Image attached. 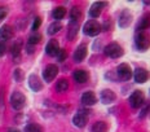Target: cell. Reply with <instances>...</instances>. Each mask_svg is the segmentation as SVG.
<instances>
[{"label": "cell", "mask_w": 150, "mask_h": 132, "mask_svg": "<svg viewBox=\"0 0 150 132\" xmlns=\"http://www.w3.org/2000/svg\"><path fill=\"white\" fill-rule=\"evenodd\" d=\"M101 30H102L101 25H100L97 21H95V20L88 21L86 25H84V27H83L84 34H86V35H88V36H96V35H98V34L101 33Z\"/></svg>", "instance_id": "obj_1"}, {"label": "cell", "mask_w": 150, "mask_h": 132, "mask_svg": "<svg viewBox=\"0 0 150 132\" xmlns=\"http://www.w3.org/2000/svg\"><path fill=\"white\" fill-rule=\"evenodd\" d=\"M136 47L141 51H145L150 47V38L145 31H137L136 34Z\"/></svg>", "instance_id": "obj_2"}, {"label": "cell", "mask_w": 150, "mask_h": 132, "mask_svg": "<svg viewBox=\"0 0 150 132\" xmlns=\"http://www.w3.org/2000/svg\"><path fill=\"white\" fill-rule=\"evenodd\" d=\"M105 55L111 58H118L123 55V48L117 43H111L108 47H105Z\"/></svg>", "instance_id": "obj_3"}, {"label": "cell", "mask_w": 150, "mask_h": 132, "mask_svg": "<svg viewBox=\"0 0 150 132\" xmlns=\"http://www.w3.org/2000/svg\"><path fill=\"white\" fill-rule=\"evenodd\" d=\"M26 104V97H25L21 92H14L11 96V105L12 108L16 110H21Z\"/></svg>", "instance_id": "obj_4"}, {"label": "cell", "mask_w": 150, "mask_h": 132, "mask_svg": "<svg viewBox=\"0 0 150 132\" xmlns=\"http://www.w3.org/2000/svg\"><path fill=\"white\" fill-rule=\"evenodd\" d=\"M144 100H145V97H144L142 91H135L129 97V104L132 108L137 109L144 104Z\"/></svg>", "instance_id": "obj_5"}, {"label": "cell", "mask_w": 150, "mask_h": 132, "mask_svg": "<svg viewBox=\"0 0 150 132\" xmlns=\"http://www.w3.org/2000/svg\"><path fill=\"white\" fill-rule=\"evenodd\" d=\"M117 74H118V77H119L122 80H129L131 77H132L131 66L127 65V64L119 65V67H118V70H117Z\"/></svg>", "instance_id": "obj_6"}, {"label": "cell", "mask_w": 150, "mask_h": 132, "mask_svg": "<svg viewBox=\"0 0 150 132\" xmlns=\"http://www.w3.org/2000/svg\"><path fill=\"white\" fill-rule=\"evenodd\" d=\"M58 74V67L56 65H48L43 71V78L45 82H52L56 78V75Z\"/></svg>", "instance_id": "obj_7"}, {"label": "cell", "mask_w": 150, "mask_h": 132, "mask_svg": "<svg viewBox=\"0 0 150 132\" xmlns=\"http://www.w3.org/2000/svg\"><path fill=\"white\" fill-rule=\"evenodd\" d=\"M87 122H88V113H86V111H79L73 118V123L79 128H83L87 124Z\"/></svg>", "instance_id": "obj_8"}, {"label": "cell", "mask_w": 150, "mask_h": 132, "mask_svg": "<svg viewBox=\"0 0 150 132\" xmlns=\"http://www.w3.org/2000/svg\"><path fill=\"white\" fill-rule=\"evenodd\" d=\"M131 22H132V14H131V12L123 11L120 14V17H119V26L122 29H124V27L129 26Z\"/></svg>", "instance_id": "obj_9"}, {"label": "cell", "mask_w": 150, "mask_h": 132, "mask_svg": "<svg viewBox=\"0 0 150 132\" xmlns=\"http://www.w3.org/2000/svg\"><path fill=\"white\" fill-rule=\"evenodd\" d=\"M87 52H88V49H87V47L82 44V45H79L76 48V51L74 52V60L76 62H82L84 58L87 57Z\"/></svg>", "instance_id": "obj_10"}, {"label": "cell", "mask_w": 150, "mask_h": 132, "mask_svg": "<svg viewBox=\"0 0 150 132\" xmlns=\"http://www.w3.org/2000/svg\"><path fill=\"white\" fill-rule=\"evenodd\" d=\"M148 78H149L148 70H145V69H142V67H139L135 70V80L137 83H145V82L148 80Z\"/></svg>", "instance_id": "obj_11"}, {"label": "cell", "mask_w": 150, "mask_h": 132, "mask_svg": "<svg viewBox=\"0 0 150 132\" xmlns=\"http://www.w3.org/2000/svg\"><path fill=\"white\" fill-rule=\"evenodd\" d=\"M29 86H30L31 89L35 91V92H38V91H40L43 88V84H42V82H40L39 77L35 75V74L30 75V78H29Z\"/></svg>", "instance_id": "obj_12"}, {"label": "cell", "mask_w": 150, "mask_h": 132, "mask_svg": "<svg viewBox=\"0 0 150 132\" xmlns=\"http://www.w3.org/2000/svg\"><path fill=\"white\" fill-rule=\"evenodd\" d=\"M96 101H97V99H96V95L93 92H91V91H87V92L83 93L82 96V102L84 105L87 106H91V105H95Z\"/></svg>", "instance_id": "obj_13"}, {"label": "cell", "mask_w": 150, "mask_h": 132, "mask_svg": "<svg viewBox=\"0 0 150 132\" xmlns=\"http://www.w3.org/2000/svg\"><path fill=\"white\" fill-rule=\"evenodd\" d=\"M58 51H60V45H58L57 40H51L45 47V52L49 56H57Z\"/></svg>", "instance_id": "obj_14"}, {"label": "cell", "mask_w": 150, "mask_h": 132, "mask_svg": "<svg viewBox=\"0 0 150 132\" xmlns=\"http://www.w3.org/2000/svg\"><path fill=\"white\" fill-rule=\"evenodd\" d=\"M104 5H105V3H101V1L95 3V4H93L92 7H91V9H89V16L92 18L100 17V14H101V9H102Z\"/></svg>", "instance_id": "obj_15"}, {"label": "cell", "mask_w": 150, "mask_h": 132, "mask_svg": "<svg viewBox=\"0 0 150 132\" xmlns=\"http://www.w3.org/2000/svg\"><path fill=\"white\" fill-rule=\"evenodd\" d=\"M115 100V93L111 89H104L101 92V101L104 104H111Z\"/></svg>", "instance_id": "obj_16"}, {"label": "cell", "mask_w": 150, "mask_h": 132, "mask_svg": "<svg viewBox=\"0 0 150 132\" xmlns=\"http://www.w3.org/2000/svg\"><path fill=\"white\" fill-rule=\"evenodd\" d=\"M73 77L78 83H84V82L88 80L89 74H88V71H86V70H76V71H74Z\"/></svg>", "instance_id": "obj_17"}, {"label": "cell", "mask_w": 150, "mask_h": 132, "mask_svg": "<svg viewBox=\"0 0 150 132\" xmlns=\"http://www.w3.org/2000/svg\"><path fill=\"white\" fill-rule=\"evenodd\" d=\"M0 36H1L3 40H8L13 38V29H12L9 25H4L0 29Z\"/></svg>", "instance_id": "obj_18"}, {"label": "cell", "mask_w": 150, "mask_h": 132, "mask_svg": "<svg viewBox=\"0 0 150 132\" xmlns=\"http://www.w3.org/2000/svg\"><path fill=\"white\" fill-rule=\"evenodd\" d=\"M78 29H79V25H78V22L71 21L70 25H69V33H67V38H69V39H74V38L76 36Z\"/></svg>", "instance_id": "obj_19"}, {"label": "cell", "mask_w": 150, "mask_h": 132, "mask_svg": "<svg viewBox=\"0 0 150 132\" xmlns=\"http://www.w3.org/2000/svg\"><path fill=\"white\" fill-rule=\"evenodd\" d=\"M21 48H22V42H21V40H17V42L12 45V55H13V57H16V58L20 57Z\"/></svg>", "instance_id": "obj_20"}, {"label": "cell", "mask_w": 150, "mask_h": 132, "mask_svg": "<svg viewBox=\"0 0 150 132\" xmlns=\"http://www.w3.org/2000/svg\"><path fill=\"white\" fill-rule=\"evenodd\" d=\"M71 21H75L78 22V20H80V17H82V9H80L79 7H74L73 9H71Z\"/></svg>", "instance_id": "obj_21"}, {"label": "cell", "mask_w": 150, "mask_h": 132, "mask_svg": "<svg viewBox=\"0 0 150 132\" xmlns=\"http://www.w3.org/2000/svg\"><path fill=\"white\" fill-rule=\"evenodd\" d=\"M65 14H66V9L64 7H57L53 11V17L56 18V20H61V18L65 17Z\"/></svg>", "instance_id": "obj_22"}, {"label": "cell", "mask_w": 150, "mask_h": 132, "mask_svg": "<svg viewBox=\"0 0 150 132\" xmlns=\"http://www.w3.org/2000/svg\"><path fill=\"white\" fill-rule=\"evenodd\" d=\"M150 25V17L149 16H145V17H142L141 22H140V25L137 26V30L139 31H145V29H148Z\"/></svg>", "instance_id": "obj_23"}, {"label": "cell", "mask_w": 150, "mask_h": 132, "mask_svg": "<svg viewBox=\"0 0 150 132\" xmlns=\"http://www.w3.org/2000/svg\"><path fill=\"white\" fill-rule=\"evenodd\" d=\"M61 29H62V25L60 23V22H53L51 26L48 27V34L49 35H54V34L58 33Z\"/></svg>", "instance_id": "obj_24"}, {"label": "cell", "mask_w": 150, "mask_h": 132, "mask_svg": "<svg viewBox=\"0 0 150 132\" xmlns=\"http://www.w3.org/2000/svg\"><path fill=\"white\" fill-rule=\"evenodd\" d=\"M106 130H108V126L105 122H97L92 127V132H105Z\"/></svg>", "instance_id": "obj_25"}, {"label": "cell", "mask_w": 150, "mask_h": 132, "mask_svg": "<svg viewBox=\"0 0 150 132\" xmlns=\"http://www.w3.org/2000/svg\"><path fill=\"white\" fill-rule=\"evenodd\" d=\"M58 92H65V91H67L69 88V82L66 79H60L57 82V86H56Z\"/></svg>", "instance_id": "obj_26"}, {"label": "cell", "mask_w": 150, "mask_h": 132, "mask_svg": "<svg viewBox=\"0 0 150 132\" xmlns=\"http://www.w3.org/2000/svg\"><path fill=\"white\" fill-rule=\"evenodd\" d=\"M25 132H43V128L36 123H30L25 127Z\"/></svg>", "instance_id": "obj_27"}, {"label": "cell", "mask_w": 150, "mask_h": 132, "mask_svg": "<svg viewBox=\"0 0 150 132\" xmlns=\"http://www.w3.org/2000/svg\"><path fill=\"white\" fill-rule=\"evenodd\" d=\"M40 40H42V35H40L39 33H34V34H31L30 38H29V44L35 45V44H38Z\"/></svg>", "instance_id": "obj_28"}, {"label": "cell", "mask_w": 150, "mask_h": 132, "mask_svg": "<svg viewBox=\"0 0 150 132\" xmlns=\"http://www.w3.org/2000/svg\"><path fill=\"white\" fill-rule=\"evenodd\" d=\"M57 56H58V60L60 61H65L67 57V52H66V49H60L57 53Z\"/></svg>", "instance_id": "obj_29"}, {"label": "cell", "mask_w": 150, "mask_h": 132, "mask_svg": "<svg viewBox=\"0 0 150 132\" xmlns=\"http://www.w3.org/2000/svg\"><path fill=\"white\" fill-rule=\"evenodd\" d=\"M22 78H23V73H22V70L17 69V70L14 71V79L17 80V82H21V80H22Z\"/></svg>", "instance_id": "obj_30"}, {"label": "cell", "mask_w": 150, "mask_h": 132, "mask_svg": "<svg viewBox=\"0 0 150 132\" xmlns=\"http://www.w3.org/2000/svg\"><path fill=\"white\" fill-rule=\"evenodd\" d=\"M7 51V44H5V40H0V56H3Z\"/></svg>", "instance_id": "obj_31"}, {"label": "cell", "mask_w": 150, "mask_h": 132, "mask_svg": "<svg viewBox=\"0 0 150 132\" xmlns=\"http://www.w3.org/2000/svg\"><path fill=\"white\" fill-rule=\"evenodd\" d=\"M40 23H42V18H40V17H36V18H35V21H34V23H33V30L35 31V30L39 29Z\"/></svg>", "instance_id": "obj_32"}, {"label": "cell", "mask_w": 150, "mask_h": 132, "mask_svg": "<svg viewBox=\"0 0 150 132\" xmlns=\"http://www.w3.org/2000/svg\"><path fill=\"white\" fill-rule=\"evenodd\" d=\"M7 14H8V9L7 8H5V7L0 8V20H3V18H4Z\"/></svg>", "instance_id": "obj_33"}, {"label": "cell", "mask_w": 150, "mask_h": 132, "mask_svg": "<svg viewBox=\"0 0 150 132\" xmlns=\"http://www.w3.org/2000/svg\"><path fill=\"white\" fill-rule=\"evenodd\" d=\"M27 52H29V53H33V52H34V47L31 45V44H29V45H27Z\"/></svg>", "instance_id": "obj_34"}, {"label": "cell", "mask_w": 150, "mask_h": 132, "mask_svg": "<svg viewBox=\"0 0 150 132\" xmlns=\"http://www.w3.org/2000/svg\"><path fill=\"white\" fill-rule=\"evenodd\" d=\"M8 132H20L18 130H16V128H11V130H9Z\"/></svg>", "instance_id": "obj_35"}]
</instances>
